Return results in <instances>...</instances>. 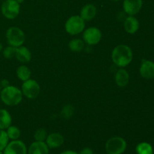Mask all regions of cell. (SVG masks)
I'll list each match as a JSON object with an SVG mask.
<instances>
[{
    "label": "cell",
    "instance_id": "cell-1",
    "mask_svg": "<svg viewBox=\"0 0 154 154\" xmlns=\"http://www.w3.org/2000/svg\"><path fill=\"white\" fill-rule=\"evenodd\" d=\"M113 63L119 67H126L131 63L133 58L132 51L129 47L125 45H117L111 54Z\"/></svg>",
    "mask_w": 154,
    "mask_h": 154
},
{
    "label": "cell",
    "instance_id": "cell-2",
    "mask_svg": "<svg viewBox=\"0 0 154 154\" xmlns=\"http://www.w3.org/2000/svg\"><path fill=\"white\" fill-rule=\"evenodd\" d=\"M0 98L5 105L15 106L19 105L23 99V93L17 87L10 86L2 88L0 92Z\"/></svg>",
    "mask_w": 154,
    "mask_h": 154
},
{
    "label": "cell",
    "instance_id": "cell-3",
    "mask_svg": "<svg viewBox=\"0 0 154 154\" xmlns=\"http://www.w3.org/2000/svg\"><path fill=\"white\" fill-rule=\"evenodd\" d=\"M6 39L10 46L18 48L23 45L25 42V34L17 27H10L6 32Z\"/></svg>",
    "mask_w": 154,
    "mask_h": 154
},
{
    "label": "cell",
    "instance_id": "cell-4",
    "mask_svg": "<svg viewBox=\"0 0 154 154\" xmlns=\"http://www.w3.org/2000/svg\"><path fill=\"white\" fill-rule=\"evenodd\" d=\"M126 149V142L121 137L109 138L105 144V150L108 154H122Z\"/></svg>",
    "mask_w": 154,
    "mask_h": 154
},
{
    "label": "cell",
    "instance_id": "cell-5",
    "mask_svg": "<svg viewBox=\"0 0 154 154\" xmlns=\"http://www.w3.org/2000/svg\"><path fill=\"white\" fill-rule=\"evenodd\" d=\"M65 28L69 34L75 35L84 31L85 28V23L81 17L75 15L68 19L65 25Z\"/></svg>",
    "mask_w": 154,
    "mask_h": 154
},
{
    "label": "cell",
    "instance_id": "cell-6",
    "mask_svg": "<svg viewBox=\"0 0 154 154\" xmlns=\"http://www.w3.org/2000/svg\"><path fill=\"white\" fill-rule=\"evenodd\" d=\"M20 10V5L16 0H5L2 4V14L7 19H15L19 15Z\"/></svg>",
    "mask_w": 154,
    "mask_h": 154
},
{
    "label": "cell",
    "instance_id": "cell-7",
    "mask_svg": "<svg viewBox=\"0 0 154 154\" xmlns=\"http://www.w3.org/2000/svg\"><path fill=\"white\" fill-rule=\"evenodd\" d=\"M22 93L26 98L30 99H35L39 95L41 88L38 82L35 80L29 79L24 81L22 85Z\"/></svg>",
    "mask_w": 154,
    "mask_h": 154
},
{
    "label": "cell",
    "instance_id": "cell-8",
    "mask_svg": "<svg viewBox=\"0 0 154 154\" xmlns=\"http://www.w3.org/2000/svg\"><path fill=\"white\" fill-rule=\"evenodd\" d=\"M102 38V32L96 27H90L84 32L83 39L89 45H95L99 43Z\"/></svg>",
    "mask_w": 154,
    "mask_h": 154
},
{
    "label": "cell",
    "instance_id": "cell-9",
    "mask_svg": "<svg viewBox=\"0 0 154 154\" xmlns=\"http://www.w3.org/2000/svg\"><path fill=\"white\" fill-rule=\"evenodd\" d=\"M4 154H26L27 149L23 141L13 140L8 143L4 150Z\"/></svg>",
    "mask_w": 154,
    "mask_h": 154
},
{
    "label": "cell",
    "instance_id": "cell-10",
    "mask_svg": "<svg viewBox=\"0 0 154 154\" xmlns=\"http://www.w3.org/2000/svg\"><path fill=\"white\" fill-rule=\"evenodd\" d=\"M143 6L142 0H124L123 8L124 11L129 16L137 14Z\"/></svg>",
    "mask_w": 154,
    "mask_h": 154
},
{
    "label": "cell",
    "instance_id": "cell-11",
    "mask_svg": "<svg viewBox=\"0 0 154 154\" xmlns=\"http://www.w3.org/2000/svg\"><path fill=\"white\" fill-rule=\"evenodd\" d=\"M139 72L143 78L154 79V63L150 60H143Z\"/></svg>",
    "mask_w": 154,
    "mask_h": 154
},
{
    "label": "cell",
    "instance_id": "cell-12",
    "mask_svg": "<svg viewBox=\"0 0 154 154\" xmlns=\"http://www.w3.org/2000/svg\"><path fill=\"white\" fill-rule=\"evenodd\" d=\"M64 143V138L63 135L57 132L50 134L46 138V144L49 148L54 149L60 147Z\"/></svg>",
    "mask_w": 154,
    "mask_h": 154
},
{
    "label": "cell",
    "instance_id": "cell-13",
    "mask_svg": "<svg viewBox=\"0 0 154 154\" xmlns=\"http://www.w3.org/2000/svg\"><path fill=\"white\" fill-rule=\"evenodd\" d=\"M97 13L96 7L93 4H87L81 8L80 17L85 20H91L96 17Z\"/></svg>",
    "mask_w": 154,
    "mask_h": 154
},
{
    "label": "cell",
    "instance_id": "cell-14",
    "mask_svg": "<svg viewBox=\"0 0 154 154\" xmlns=\"http://www.w3.org/2000/svg\"><path fill=\"white\" fill-rule=\"evenodd\" d=\"M49 147L45 141H35L29 148V154H48Z\"/></svg>",
    "mask_w": 154,
    "mask_h": 154
},
{
    "label": "cell",
    "instance_id": "cell-15",
    "mask_svg": "<svg viewBox=\"0 0 154 154\" xmlns=\"http://www.w3.org/2000/svg\"><path fill=\"white\" fill-rule=\"evenodd\" d=\"M124 29L126 32L129 34H134L139 29V22L135 17H128L125 20Z\"/></svg>",
    "mask_w": 154,
    "mask_h": 154
},
{
    "label": "cell",
    "instance_id": "cell-16",
    "mask_svg": "<svg viewBox=\"0 0 154 154\" xmlns=\"http://www.w3.org/2000/svg\"><path fill=\"white\" fill-rule=\"evenodd\" d=\"M18 61L21 62V63H28L32 59V54L29 50L27 48L23 46H20L17 48L16 51V56H15Z\"/></svg>",
    "mask_w": 154,
    "mask_h": 154
},
{
    "label": "cell",
    "instance_id": "cell-17",
    "mask_svg": "<svg viewBox=\"0 0 154 154\" xmlns=\"http://www.w3.org/2000/svg\"><path fill=\"white\" fill-rule=\"evenodd\" d=\"M129 81V75L125 69H120L115 74V82L120 87H124Z\"/></svg>",
    "mask_w": 154,
    "mask_h": 154
},
{
    "label": "cell",
    "instance_id": "cell-18",
    "mask_svg": "<svg viewBox=\"0 0 154 154\" xmlns=\"http://www.w3.org/2000/svg\"><path fill=\"white\" fill-rule=\"evenodd\" d=\"M11 116L5 109H0V129H7L11 124Z\"/></svg>",
    "mask_w": 154,
    "mask_h": 154
},
{
    "label": "cell",
    "instance_id": "cell-19",
    "mask_svg": "<svg viewBox=\"0 0 154 154\" xmlns=\"http://www.w3.org/2000/svg\"><path fill=\"white\" fill-rule=\"evenodd\" d=\"M17 76L22 81H26L30 79L31 77V71L27 66H20L17 69Z\"/></svg>",
    "mask_w": 154,
    "mask_h": 154
},
{
    "label": "cell",
    "instance_id": "cell-20",
    "mask_svg": "<svg viewBox=\"0 0 154 154\" xmlns=\"http://www.w3.org/2000/svg\"><path fill=\"white\" fill-rule=\"evenodd\" d=\"M136 152L138 154H153V149L149 143L142 142L138 144Z\"/></svg>",
    "mask_w": 154,
    "mask_h": 154
},
{
    "label": "cell",
    "instance_id": "cell-21",
    "mask_svg": "<svg viewBox=\"0 0 154 154\" xmlns=\"http://www.w3.org/2000/svg\"><path fill=\"white\" fill-rule=\"evenodd\" d=\"M69 49L73 52H81L84 48V43L81 39L75 38L69 42Z\"/></svg>",
    "mask_w": 154,
    "mask_h": 154
},
{
    "label": "cell",
    "instance_id": "cell-22",
    "mask_svg": "<svg viewBox=\"0 0 154 154\" xmlns=\"http://www.w3.org/2000/svg\"><path fill=\"white\" fill-rule=\"evenodd\" d=\"M7 134L9 139L17 140L20 136V131L17 127L14 126H10L7 129Z\"/></svg>",
    "mask_w": 154,
    "mask_h": 154
},
{
    "label": "cell",
    "instance_id": "cell-23",
    "mask_svg": "<svg viewBox=\"0 0 154 154\" xmlns=\"http://www.w3.org/2000/svg\"><path fill=\"white\" fill-rule=\"evenodd\" d=\"M9 138L7 132L3 129H0V151L5 150L6 146L8 144Z\"/></svg>",
    "mask_w": 154,
    "mask_h": 154
},
{
    "label": "cell",
    "instance_id": "cell-24",
    "mask_svg": "<svg viewBox=\"0 0 154 154\" xmlns=\"http://www.w3.org/2000/svg\"><path fill=\"white\" fill-rule=\"evenodd\" d=\"M16 51L17 48L9 45L8 47L5 48L2 51L3 56H4L5 58L7 59V60H11V59L15 57V56H16Z\"/></svg>",
    "mask_w": 154,
    "mask_h": 154
},
{
    "label": "cell",
    "instance_id": "cell-25",
    "mask_svg": "<svg viewBox=\"0 0 154 154\" xmlns=\"http://www.w3.org/2000/svg\"><path fill=\"white\" fill-rule=\"evenodd\" d=\"M48 137V133L47 131L43 128L37 129L36 132H35L34 138L37 141H45Z\"/></svg>",
    "mask_w": 154,
    "mask_h": 154
},
{
    "label": "cell",
    "instance_id": "cell-26",
    "mask_svg": "<svg viewBox=\"0 0 154 154\" xmlns=\"http://www.w3.org/2000/svg\"><path fill=\"white\" fill-rule=\"evenodd\" d=\"M73 112L74 111L72 106H71V105H66V106L63 107L61 114L64 118L68 119L73 114Z\"/></svg>",
    "mask_w": 154,
    "mask_h": 154
},
{
    "label": "cell",
    "instance_id": "cell-27",
    "mask_svg": "<svg viewBox=\"0 0 154 154\" xmlns=\"http://www.w3.org/2000/svg\"><path fill=\"white\" fill-rule=\"evenodd\" d=\"M79 154H93V151L92 149L89 148V147H86V148H84L81 152H80Z\"/></svg>",
    "mask_w": 154,
    "mask_h": 154
},
{
    "label": "cell",
    "instance_id": "cell-28",
    "mask_svg": "<svg viewBox=\"0 0 154 154\" xmlns=\"http://www.w3.org/2000/svg\"><path fill=\"white\" fill-rule=\"evenodd\" d=\"M0 84H1L2 87L5 88V87H7L9 86V81L7 79H3L0 81Z\"/></svg>",
    "mask_w": 154,
    "mask_h": 154
},
{
    "label": "cell",
    "instance_id": "cell-29",
    "mask_svg": "<svg viewBox=\"0 0 154 154\" xmlns=\"http://www.w3.org/2000/svg\"><path fill=\"white\" fill-rule=\"evenodd\" d=\"M60 154H79V153L74 151V150H66V151H63V153H61Z\"/></svg>",
    "mask_w": 154,
    "mask_h": 154
},
{
    "label": "cell",
    "instance_id": "cell-30",
    "mask_svg": "<svg viewBox=\"0 0 154 154\" xmlns=\"http://www.w3.org/2000/svg\"><path fill=\"white\" fill-rule=\"evenodd\" d=\"M2 51H3V46L2 45L1 42H0V53H1Z\"/></svg>",
    "mask_w": 154,
    "mask_h": 154
},
{
    "label": "cell",
    "instance_id": "cell-31",
    "mask_svg": "<svg viewBox=\"0 0 154 154\" xmlns=\"http://www.w3.org/2000/svg\"><path fill=\"white\" fill-rule=\"evenodd\" d=\"M17 2L18 3H19V4H21V3H23L24 2V0H16Z\"/></svg>",
    "mask_w": 154,
    "mask_h": 154
},
{
    "label": "cell",
    "instance_id": "cell-32",
    "mask_svg": "<svg viewBox=\"0 0 154 154\" xmlns=\"http://www.w3.org/2000/svg\"><path fill=\"white\" fill-rule=\"evenodd\" d=\"M2 90V86H1V84H0V92H1V90Z\"/></svg>",
    "mask_w": 154,
    "mask_h": 154
},
{
    "label": "cell",
    "instance_id": "cell-33",
    "mask_svg": "<svg viewBox=\"0 0 154 154\" xmlns=\"http://www.w3.org/2000/svg\"><path fill=\"white\" fill-rule=\"evenodd\" d=\"M112 1H114V2H118V1H120V0H112Z\"/></svg>",
    "mask_w": 154,
    "mask_h": 154
},
{
    "label": "cell",
    "instance_id": "cell-34",
    "mask_svg": "<svg viewBox=\"0 0 154 154\" xmlns=\"http://www.w3.org/2000/svg\"><path fill=\"white\" fill-rule=\"evenodd\" d=\"M0 154H4L2 153V151H0Z\"/></svg>",
    "mask_w": 154,
    "mask_h": 154
},
{
    "label": "cell",
    "instance_id": "cell-35",
    "mask_svg": "<svg viewBox=\"0 0 154 154\" xmlns=\"http://www.w3.org/2000/svg\"><path fill=\"white\" fill-rule=\"evenodd\" d=\"M107 154H108V153H107Z\"/></svg>",
    "mask_w": 154,
    "mask_h": 154
}]
</instances>
